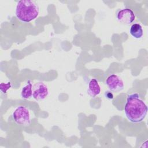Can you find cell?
<instances>
[{
    "instance_id": "obj_7",
    "label": "cell",
    "mask_w": 148,
    "mask_h": 148,
    "mask_svg": "<svg viewBox=\"0 0 148 148\" xmlns=\"http://www.w3.org/2000/svg\"><path fill=\"white\" fill-rule=\"evenodd\" d=\"M101 92V87L95 79L90 80L88 83L87 93L92 98H94L99 94Z\"/></svg>"
},
{
    "instance_id": "obj_2",
    "label": "cell",
    "mask_w": 148,
    "mask_h": 148,
    "mask_svg": "<svg viewBox=\"0 0 148 148\" xmlns=\"http://www.w3.org/2000/svg\"><path fill=\"white\" fill-rule=\"evenodd\" d=\"M39 7L32 1L22 0L17 2L16 16L20 21L28 23L35 20L39 15Z\"/></svg>"
},
{
    "instance_id": "obj_5",
    "label": "cell",
    "mask_w": 148,
    "mask_h": 148,
    "mask_svg": "<svg viewBox=\"0 0 148 148\" xmlns=\"http://www.w3.org/2000/svg\"><path fill=\"white\" fill-rule=\"evenodd\" d=\"M49 94L47 86L43 82H38L32 86V97L37 100H43L45 99Z\"/></svg>"
},
{
    "instance_id": "obj_1",
    "label": "cell",
    "mask_w": 148,
    "mask_h": 148,
    "mask_svg": "<svg viewBox=\"0 0 148 148\" xmlns=\"http://www.w3.org/2000/svg\"><path fill=\"white\" fill-rule=\"evenodd\" d=\"M127 118L132 123L142 122L147 113V107L137 93L128 95L124 106Z\"/></svg>"
},
{
    "instance_id": "obj_8",
    "label": "cell",
    "mask_w": 148,
    "mask_h": 148,
    "mask_svg": "<svg viewBox=\"0 0 148 148\" xmlns=\"http://www.w3.org/2000/svg\"><path fill=\"white\" fill-rule=\"evenodd\" d=\"M130 32L131 35L136 39H140L142 37L143 31L140 24L135 23L132 24L130 28Z\"/></svg>"
},
{
    "instance_id": "obj_3",
    "label": "cell",
    "mask_w": 148,
    "mask_h": 148,
    "mask_svg": "<svg viewBox=\"0 0 148 148\" xmlns=\"http://www.w3.org/2000/svg\"><path fill=\"white\" fill-rule=\"evenodd\" d=\"M12 116L14 121L18 124L28 125L31 123L29 112L25 106L17 107L13 112Z\"/></svg>"
},
{
    "instance_id": "obj_10",
    "label": "cell",
    "mask_w": 148,
    "mask_h": 148,
    "mask_svg": "<svg viewBox=\"0 0 148 148\" xmlns=\"http://www.w3.org/2000/svg\"><path fill=\"white\" fill-rule=\"evenodd\" d=\"M105 95H106V98H107L109 99H112L113 98V95L111 92H109V91L106 92Z\"/></svg>"
},
{
    "instance_id": "obj_6",
    "label": "cell",
    "mask_w": 148,
    "mask_h": 148,
    "mask_svg": "<svg viewBox=\"0 0 148 148\" xmlns=\"http://www.w3.org/2000/svg\"><path fill=\"white\" fill-rule=\"evenodd\" d=\"M117 19L124 24H130L135 19L134 12L130 8H124L119 11L117 14Z\"/></svg>"
},
{
    "instance_id": "obj_9",
    "label": "cell",
    "mask_w": 148,
    "mask_h": 148,
    "mask_svg": "<svg viewBox=\"0 0 148 148\" xmlns=\"http://www.w3.org/2000/svg\"><path fill=\"white\" fill-rule=\"evenodd\" d=\"M21 96L25 99H29L32 97V84L29 80H28L27 84L22 88Z\"/></svg>"
},
{
    "instance_id": "obj_4",
    "label": "cell",
    "mask_w": 148,
    "mask_h": 148,
    "mask_svg": "<svg viewBox=\"0 0 148 148\" xmlns=\"http://www.w3.org/2000/svg\"><path fill=\"white\" fill-rule=\"evenodd\" d=\"M106 84L110 91L116 92L121 91L124 87L122 79L115 74H112L108 77L106 80Z\"/></svg>"
}]
</instances>
